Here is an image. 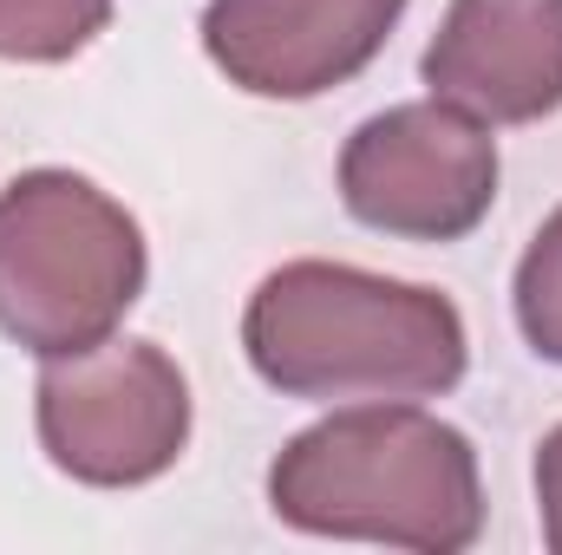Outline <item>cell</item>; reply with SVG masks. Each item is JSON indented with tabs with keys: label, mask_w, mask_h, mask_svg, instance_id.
I'll return each instance as SVG.
<instances>
[{
	"label": "cell",
	"mask_w": 562,
	"mask_h": 555,
	"mask_svg": "<svg viewBox=\"0 0 562 555\" xmlns=\"http://www.w3.org/2000/svg\"><path fill=\"white\" fill-rule=\"evenodd\" d=\"M517 327L543 360H562V209L517 262Z\"/></svg>",
	"instance_id": "cell-9"
},
{
	"label": "cell",
	"mask_w": 562,
	"mask_h": 555,
	"mask_svg": "<svg viewBox=\"0 0 562 555\" xmlns=\"http://www.w3.org/2000/svg\"><path fill=\"white\" fill-rule=\"evenodd\" d=\"M537 503H543V543L562 555V424L537 451Z\"/></svg>",
	"instance_id": "cell-10"
},
{
	"label": "cell",
	"mask_w": 562,
	"mask_h": 555,
	"mask_svg": "<svg viewBox=\"0 0 562 555\" xmlns=\"http://www.w3.org/2000/svg\"><path fill=\"white\" fill-rule=\"evenodd\" d=\"M406 0H210L203 46L256 99H314L353 79Z\"/></svg>",
	"instance_id": "cell-6"
},
{
	"label": "cell",
	"mask_w": 562,
	"mask_h": 555,
	"mask_svg": "<svg viewBox=\"0 0 562 555\" xmlns=\"http://www.w3.org/2000/svg\"><path fill=\"white\" fill-rule=\"evenodd\" d=\"M112 20V0H0V59H72Z\"/></svg>",
	"instance_id": "cell-8"
},
{
	"label": "cell",
	"mask_w": 562,
	"mask_h": 555,
	"mask_svg": "<svg viewBox=\"0 0 562 555\" xmlns=\"http://www.w3.org/2000/svg\"><path fill=\"white\" fill-rule=\"evenodd\" d=\"M243 347L294 399H431L464 380V320L445 294L340 262H288L256 287Z\"/></svg>",
	"instance_id": "cell-1"
},
{
	"label": "cell",
	"mask_w": 562,
	"mask_h": 555,
	"mask_svg": "<svg viewBox=\"0 0 562 555\" xmlns=\"http://www.w3.org/2000/svg\"><path fill=\"white\" fill-rule=\"evenodd\" d=\"M425 86L484 125H530L557 112L562 0H451L425 46Z\"/></svg>",
	"instance_id": "cell-7"
},
{
	"label": "cell",
	"mask_w": 562,
	"mask_h": 555,
	"mask_svg": "<svg viewBox=\"0 0 562 555\" xmlns=\"http://www.w3.org/2000/svg\"><path fill=\"white\" fill-rule=\"evenodd\" d=\"M269 503L307 536H360L451 555L484 530L471 444L425 412L367 406L301 431L269 471Z\"/></svg>",
	"instance_id": "cell-2"
},
{
	"label": "cell",
	"mask_w": 562,
	"mask_h": 555,
	"mask_svg": "<svg viewBox=\"0 0 562 555\" xmlns=\"http://www.w3.org/2000/svg\"><path fill=\"white\" fill-rule=\"evenodd\" d=\"M190 438V386L150 340H99L46 360L40 444L79 484H144L177 464Z\"/></svg>",
	"instance_id": "cell-4"
},
{
	"label": "cell",
	"mask_w": 562,
	"mask_h": 555,
	"mask_svg": "<svg viewBox=\"0 0 562 555\" xmlns=\"http://www.w3.org/2000/svg\"><path fill=\"white\" fill-rule=\"evenodd\" d=\"M340 196L367 229L406 242H458L497 196V144L484 118L431 99L367 118L340 157Z\"/></svg>",
	"instance_id": "cell-5"
},
{
	"label": "cell",
	"mask_w": 562,
	"mask_h": 555,
	"mask_svg": "<svg viewBox=\"0 0 562 555\" xmlns=\"http://www.w3.org/2000/svg\"><path fill=\"white\" fill-rule=\"evenodd\" d=\"M144 287L138 223L72 170L0 190V327L40 360L112 340Z\"/></svg>",
	"instance_id": "cell-3"
}]
</instances>
